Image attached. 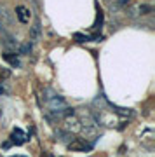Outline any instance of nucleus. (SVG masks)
<instances>
[{"mask_svg": "<svg viewBox=\"0 0 155 157\" xmlns=\"http://www.w3.org/2000/svg\"><path fill=\"white\" fill-rule=\"evenodd\" d=\"M28 140H30V136H28L21 128L12 129V133H11V143L12 145H23V143L28 141Z\"/></svg>", "mask_w": 155, "mask_h": 157, "instance_id": "nucleus-3", "label": "nucleus"}, {"mask_svg": "<svg viewBox=\"0 0 155 157\" xmlns=\"http://www.w3.org/2000/svg\"><path fill=\"white\" fill-rule=\"evenodd\" d=\"M120 2H122V4H124V2H127V0H120Z\"/></svg>", "mask_w": 155, "mask_h": 157, "instance_id": "nucleus-9", "label": "nucleus"}, {"mask_svg": "<svg viewBox=\"0 0 155 157\" xmlns=\"http://www.w3.org/2000/svg\"><path fill=\"white\" fill-rule=\"evenodd\" d=\"M16 16L17 19H19V23H23V25H26V23H30V17H32V12L28 11L26 7H16Z\"/></svg>", "mask_w": 155, "mask_h": 157, "instance_id": "nucleus-5", "label": "nucleus"}, {"mask_svg": "<svg viewBox=\"0 0 155 157\" xmlns=\"http://www.w3.org/2000/svg\"><path fill=\"white\" fill-rule=\"evenodd\" d=\"M16 157H23V155H16Z\"/></svg>", "mask_w": 155, "mask_h": 157, "instance_id": "nucleus-10", "label": "nucleus"}, {"mask_svg": "<svg viewBox=\"0 0 155 157\" xmlns=\"http://www.w3.org/2000/svg\"><path fill=\"white\" fill-rule=\"evenodd\" d=\"M4 59H6L11 67H14V68L21 65V63H19V58H17V54H14V52H11V51H6V52H4Z\"/></svg>", "mask_w": 155, "mask_h": 157, "instance_id": "nucleus-6", "label": "nucleus"}, {"mask_svg": "<svg viewBox=\"0 0 155 157\" xmlns=\"http://www.w3.org/2000/svg\"><path fill=\"white\" fill-rule=\"evenodd\" d=\"M32 51V44H26V45H23L21 49H19V52L21 54H26V52H30Z\"/></svg>", "mask_w": 155, "mask_h": 157, "instance_id": "nucleus-8", "label": "nucleus"}, {"mask_svg": "<svg viewBox=\"0 0 155 157\" xmlns=\"http://www.w3.org/2000/svg\"><path fill=\"white\" fill-rule=\"evenodd\" d=\"M45 105L49 108V112L54 113V115H63L68 110L66 101L63 100L59 94L52 93V91H51V96H45Z\"/></svg>", "mask_w": 155, "mask_h": 157, "instance_id": "nucleus-1", "label": "nucleus"}, {"mask_svg": "<svg viewBox=\"0 0 155 157\" xmlns=\"http://www.w3.org/2000/svg\"><path fill=\"white\" fill-rule=\"evenodd\" d=\"M150 12H152V6H148V4H138V6H134L129 9V14L131 16H136V14L145 16V14H150Z\"/></svg>", "mask_w": 155, "mask_h": 157, "instance_id": "nucleus-4", "label": "nucleus"}, {"mask_svg": "<svg viewBox=\"0 0 155 157\" xmlns=\"http://www.w3.org/2000/svg\"><path fill=\"white\" fill-rule=\"evenodd\" d=\"M68 148L73 152H87L93 148V143L87 140H84V138H73L70 143H68Z\"/></svg>", "mask_w": 155, "mask_h": 157, "instance_id": "nucleus-2", "label": "nucleus"}, {"mask_svg": "<svg viewBox=\"0 0 155 157\" xmlns=\"http://www.w3.org/2000/svg\"><path fill=\"white\" fill-rule=\"evenodd\" d=\"M73 37H75V40H77V42H87V40H91V37H89V35H82V33H75Z\"/></svg>", "mask_w": 155, "mask_h": 157, "instance_id": "nucleus-7", "label": "nucleus"}]
</instances>
